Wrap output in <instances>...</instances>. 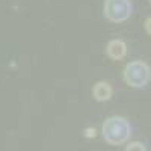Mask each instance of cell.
<instances>
[{
  "label": "cell",
  "instance_id": "52a82bcc",
  "mask_svg": "<svg viewBox=\"0 0 151 151\" xmlns=\"http://www.w3.org/2000/svg\"><path fill=\"white\" fill-rule=\"evenodd\" d=\"M145 30L151 35V17H148V18L145 20Z\"/></svg>",
  "mask_w": 151,
  "mask_h": 151
},
{
  "label": "cell",
  "instance_id": "7a4b0ae2",
  "mask_svg": "<svg viewBox=\"0 0 151 151\" xmlns=\"http://www.w3.org/2000/svg\"><path fill=\"white\" fill-rule=\"evenodd\" d=\"M151 77L150 67L142 60H133L124 68V80L133 88H144Z\"/></svg>",
  "mask_w": 151,
  "mask_h": 151
},
{
  "label": "cell",
  "instance_id": "8992f818",
  "mask_svg": "<svg viewBox=\"0 0 151 151\" xmlns=\"http://www.w3.org/2000/svg\"><path fill=\"white\" fill-rule=\"evenodd\" d=\"M125 151H147V150H145L144 144H141V142H132L130 145H127Z\"/></svg>",
  "mask_w": 151,
  "mask_h": 151
},
{
  "label": "cell",
  "instance_id": "5b68a950",
  "mask_svg": "<svg viewBox=\"0 0 151 151\" xmlns=\"http://www.w3.org/2000/svg\"><path fill=\"white\" fill-rule=\"evenodd\" d=\"M92 95L97 101H107L112 95V88L107 82H97L92 88Z\"/></svg>",
  "mask_w": 151,
  "mask_h": 151
},
{
  "label": "cell",
  "instance_id": "9c48e42d",
  "mask_svg": "<svg viewBox=\"0 0 151 151\" xmlns=\"http://www.w3.org/2000/svg\"><path fill=\"white\" fill-rule=\"evenodd\" d=\"M150 2H151V0H150Z\"/></svg>",
  "mask_w": 151,
  "mask_h": 151
},
{
  "label": "cell",
  "instance_id": "3957f363",
  "mask_svg": "<svg viewBox=\"0 0 151 151\" xmlns=\"http://www.w3.org/2000/svg\"><path fill=\"white\" fill-rule=\"evenodd\" d=\"M104 15L110 21H124L132 15L130 0H106L104 2Z\"/></svg>",
  "mask_w": 151,
  "mask_h": 151
},
{
  "label": "cell",
  "instance_id": "6da1fadb",
  "mask_svg": "<svg viewBox=\"0 0 151 151\" xmlns=\"http://www.w3.org/2000/svg\"><path fill=\"white\" fill-rule=\"evenodd\" d=\"M130 124L121 116H110L101 125L103 137L112 145H119L130 137Z\"/></svg>",
  "mask_w": 151,
  "mask_h": 151
},
{
  "label": "cell",
  "instance_id": "ba28073f",
  "mask_svg": "<svg viewBox=\"0 0 151 151\" xmlns=\"http://www.w3.org/2000/svg\"><path fill=\"white\" fill-rule=\"evenodd\" d=\"M85 132H86V136H94V133H95V130H94V129H91V130L88 129V130H85Z\"/></svg>",
  "mask_w": 151,
  "mask_h": 151
},
{
  "label": "cell",
  "instance_id": "277c9868",
  "mask_svg": "<svg viewBox=\"0 0 151 151\" xmlns=\"http://www.w3.org/2000/svg\"><path fill=\"white\" fill-rule=\"evenodd\" d=\"M106 53L110 59H122L127 53V45L121 40H112L106 45Z\"/></svg>",
  "mask_w": 151,
  "mask_h": 151
}]
</instances>
